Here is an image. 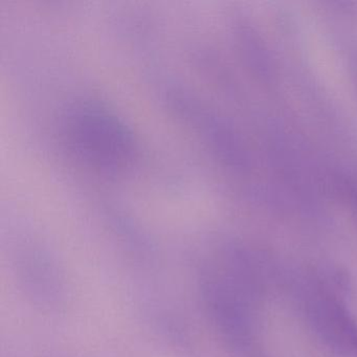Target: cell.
Masks as SVG:
<instances>
[{"label":"cell","mask_w":357,"mask_h":357,"mask_svg":"<svg viewBox=\"0 0 357 357\" xmlns=\"http://www.w3.org/2000/svg\"><path fill=\"white\" fill-rule=\"evenodd\" d=\"M309 323L319 340L340 355L357 356V321L330 292H315L307 303Z\"/></svg>","instance_id":"6da1fadb"}]
</instances>
